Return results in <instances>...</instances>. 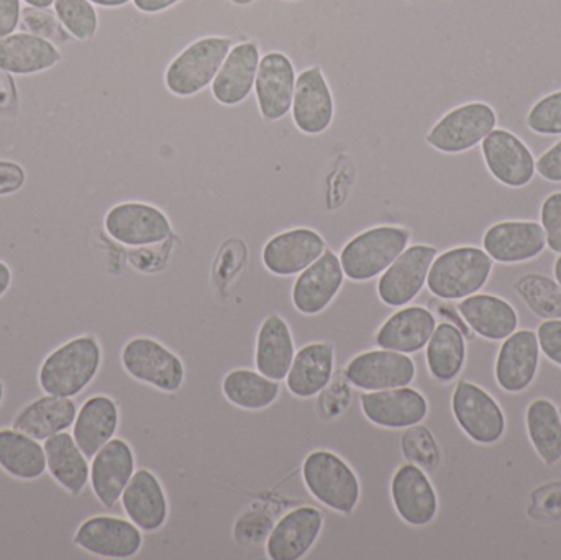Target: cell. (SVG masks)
<instances>
[{"label": "cell", "instance_id": "obj_1", "mask_svg": "<svg viewBox=\"0 0 561 560\" xmlns=\"http://www.w3.org/2000/svg\"><path fill=\"white\" fill-rule=\"evenodd\" d=\"M101 362V345L94 338L72 339L45 358L38 374L39 387L46 395L78 397L94 380Z\"/></svg>", "mask_w": 561, "mask_h": 560}, {"label": "cell", "instance_id": "obj_2", "mask_svg": "<svg viewBox=\"0 0 561 560\" xmlns=\"http://www.w3.org/2000/svg\"><path fill=\"white\" fill-rule=\"evenodd\" d=\"M494 260L478 247H457L435 256L427 288L444 301H461L484 288Z\"/></svg>", "mask_w": 561, "mask_h": 560}, {"label": "cell", "instance_id": "obj_3", "mask_svg": "<svg viewBox=\"0 0 561 560\" xmlns=\"http://www.w3.org/2000/svg\"><path fill=\"white\" fill-rule=\"evenodd\" d=\"M411 242L404 227L378 226L353 237L340 253L343 273L352 282H369L381 276Z\"/></svg>", "mask_w": 561, "mask_h": 560}, {"label": "cell", "instance_id": "obj_4", "mask_svg": "<svg viewBox=\"0 0 561 560\" xmlns=\"http://www.w3.org/2000/svg\"><path fill=\"white\" fill-rule=\"evenodd\" d=\"M302 479L310 495L333 512L350 515L358 506V477L342 457L330 450H313L306 457Z\"/></svg>", "mask_w": 561, "mask_h": 560}, {"label": "cell", "instance_id": "obj_5", "mask_svg": "<svg viewBox=\"0 0 561 560\" xmlns=\"http://www.w3.org/2000/svg\"><path fill=\"white\" fill-rule=\"evenodd\" d=\"M232 49L227 36H204L191 43L168 66L164 84L178 98H193L213 84Z\"/></svg>", "mask_w": 561, "mask_h": 560}, {"label": "cell", "instance_id": "obj_6", "mask_svg": "<svg viewBox=\"0 0 561 560\" xmlns=\"http://www.w3.org/2000/svg\"><path fill=\"white\" fill-rule=\"evenodd\" d=\"M496 124V111L490 104L468 102L451 108L432 127L427 144L442 153H465L483 144Z\"/></svg>", "mask_w": 561, "mask_h": 560}, {"label": "cell", "instance_id": "obj_7", "mask_svg": "<svg viewBox=\"0 0 561 560\" xmlns=\"http://www.w3.org/2000/svg\"><path fill=\"white\" fill-rule=\"evenodd\" d=\"M125 372L141 384L164 393H176L183 387L186 370L181 358L154 339L137 338L122 351Z\"/></svg>", "mask_w": 561, "mask_h": 560}, {"label": "cell", "instance_id": "obj_8", "mask_svg": "<svg viewBox=\"0 0 561 560\" xmlns=\"http://www.w3.org/2000/svg\"><path fill=\"white\" fill-rule=\"evenodd\" d=\"M451 411L463 433L481 446L496 444L506 431V416L488 391L471 381H460L451 397Z\"/></svg>", "mask_w": 561, "mask_h": 560}, {"label": "cell", "instance_id": "obj_9", "mask_svg": "<svg viewBox=\"0 0 561 560\" xmlns=\"http://www.w3.org/2000/svg\"><path fill=\"white\" fill-rule=\"evenodd\" d=\"M437 255V249L432 245L408 247L379 278L376 288L379 299L391 308H404L414 301L427 285L428 272Z\"/></svg>", "mask_w": 561, "mask_h": 560}, {"label": "cell", "instance_id": "obj_10", "mask_svg": "<svg viewBox=\"0 0 561 560\" xmlns=\"http://www.w3.org/2000/svg\"><path fill=\"white\" fill-rule=\"evenodd\" d=\"M415 374L417 368L409 355L385 348L363 352L345 368L346 381L362 391L409 387L414 381Z\"/></svg>", "mask_w": 561, "mask_h": 560}, {"label": "cell", "instance_id": "obj_11", "mask_svg": "<svg viewBox=\"0 0 561 560\" xmlns=\"http://www.w3.org/2000/svg\"><path fill=\"white\" fill-rule=\"evenodd\" d=\"M105 232L127 247H148L171 236V222L158 207L145 203H122L108 210Z\"/></svg>", "mask_w": 561, "mask_h": 560}, {"label": "cell", "instance_id": "obj_12", "mask_svg": "<svg viewBox=\"0 0 561 560\" xmlns=\"http://www.w3.org/2000/svg\"><path fill=\"white\" fill-rule=\"evenodd\" d=\"M484 163L494 180L507 187H526L537 173V161L530 148L513 132L494 128L483 144Z\"/></svg>", "mask_w": 561, "mask_h": 560}, {"label": "cell", "instance_id": "obj_13", "mask_svg": "<svg viewBox=\"0 0 561 560\" xmlns=\"http://www.w3.org/2000/svg\"><path fill=\"white\" fill-rule=\"evenodd\" d=\"M75 545L89 555L105 559H130L144 546L141 529L127 519L94 516L79 526Z\"/></svg>", "mask_w": 561, "mask_h": 560}, {"label": "cell", "instance_id": "obj_14", "mask_svg": "<svg viewBox=\"0 0 561 560\" xmlns=\"http://www.w3.org/2000/svg\"><path fill=\"white\" fill-rule=\"evenodd\" d=\"M359 403L366 420L385 430L417 426L428 414V403L424 395L411 387L365 391L359 397Z\"/></svg>", "mask_w": 561, "mask_h": 560}, {"label": "cell", "instance_id": "obj_15", "mask_svg": "<svg viewBox=\"0 0 561 560\" xmlns=\"http://www.w3.org/2000/svg\"><path fill=\"white\" fill-rule=\"evenodd\" d=\"M391 499L399 518L405 525L422 528L431 525L438 513V499L424 469L405 464L391 480Z\"/></svg>", "mask_w": 561, "mask_h": 560}, {"label": "cell", "instance_id": "obj_16", "mask_svg": "<svg viewBox=\"0 0 561 560\" xmlns=\"http://www.w3.org/2000/svg\"><path fill=\"white\" fill-rule=\"evenodd\" d=\"M345 282L342 263L325 250L312 265L297 276L293 286V305L300 315L317 316L329 308Z\"/></svg>", "mask_w": 561, "mask_h": 560}, {"label": "cell", "instance_id": "obj_17", "mask_svg": "<svg viewBox=\"0 0 561 560\" xmlns=\"http://www.w3.org/2000/svg\"><path fill=\"white\" fill-rule=\"evenodd\" d=\"M293 122L302 134L320 135L332 125L335 102L322 69H306L296 79L294 89Z\"/></svg>", "mask_w": 561, "mask_h": 560}, {"label": "cell", "instance_id": "obj_18", "mask_svg": "<svg viewBox=\"0 0 561 560\" xmlns=\"http://www.w3.org/2000/svg\"><path fill=\"white\" fill-rule=\"evenodd\" d=\"M483 245L494 262L504 265L529 262L546 250V230L542 224L533 220H506L486 230Z\"/></svg>", "mask_w": 561, "mask_h": 560}, {"label": "cell", "instance_id": "obj_19", "mask_svg": "<svg viewBox=\"0 0 561 560\" xmlns=\"http://www.w3.org/2000/svg\"><path fill=\"white\" fill-rule=\"evenodd\" d=\"M296 71L284 53L272 52L260 59L255 79L260 114L268 122L280 121L293 107Z\"/></svg>", "mask_w": 561, "mask_h": 560}, {"label": "cell", "instance_id": "obj_20", "mask_svg": "<svg viewBox=\"0 0 561 560\" xmlns=\"http://www.w3.org/2000/svg\"><path fill=\"white\" fill-rule=\"evenodd\" d=\"M323 515L312 506L286 513L266 539V556L272 560H299L309 555L322 533Z\"/></svg>", "mask_w": 561, "mask_h": 560}, {"label": "cell", "instance_id": "obj_21", "mask_svg": "<svg viewBox=\"0 0 561 560\" xmlns=\"http://www.w3.org/2000/svg\"><path fill=\"white\" fill-rule=\"evenodd\" d=\"M540 364L537 332L523 329L504 339L496 361L497 385L507 393H523L536 380Z\"/></svg>", "mask_w": 561, "mask_h": 560}, {"label": "cell", "instance_id": "obj_22", "mask_svg": "<svg viewBox=\"0 0 561 560\" xmlns=\"http://www.w3.org/2000/svg\"><path fill=\"white\" fill-rule=\"evenodd\" d=\"M325 250V240L319 232L299 227L273 237L262 256L266 270L273 275L294 276L312 265Z\"/></svg>", "mask_w": 561, "mask_h": 560}, {"label": "cell", "instance_id": "obj_23", "mask_svg": "<svg viewBox=\"0 0 561 560\" xmlns=\"http://www.w3.org/2000/svg\"><path fill=\"white\" fill-rule=\"evenodd\" d=\"M135 473V456L124 439H112L92 457L91 487L95 499L111 510Z\"/></svg>", "mask_w": 561, "mask_h": 560}, {"label": "cell", "instance_id": "obj_24", "mask_svg": "<svg viewBox=\"0 0 561 560\" xmlns=\"http://www.w3.org/2000/svg\"><path fill=\"white\" fill-rule=\"evenodd\" d=\"M260 59L262 56L256 43L243 42L232 46L222 68L210 84L214 99L227 107H233L247 101L255 88Z\"/></svg>", "mask_w": 561, "mask_h": 560}, {"label": "cell", "instance_id": "obj_25", "mask_svg": "<svg viewBox=\"0 0 561 560\" xmlns=\"http://www.w3.org/2000/svg\"><path fill=\"white\" fill-rule=\"evenodd\" d=\"M437 328V319L422 306H405L376 332V344L385 351L412 355L427 347Z\"/></svg>", "mask_w": 561, "mask_h": 560}, {"label": "cell", "instance_id": "obj_26", "mask_svg": "<svg viewBox=\"0 0 561 560\" xmlns=\"http://www.w3.org/2000/svg\"><path fill=\"white\" fill-rule=\"evenodd\" d=\"M121 502L125 515L141 532H158L167 523L170 513L167 495L160 480L150 470L141 469L134 473Z\"/></svg>", "mask_w": 561, "mask_h": 560}, {"label": "cell", "instance_id": "obj_27", "mask_svg": "<svg viewBox=\"0 0 561 560\" xmlns=\"http://www.w3.org/2000/svg\"><path fill=\"white\" fill-rule=\"evenodd\" d=\"M61 53L55 43L28 32L0 38V69L15 76L38 75L55 68Z\"/></svg>", "mask_w": 561, "mask_h": 560}, {"label": "cell", "instance_id": "obj_28", "mask_svg": "<svg viewBox=\"0 0 561 560\" xmlns=\"http://www.w3.org/2000/svg\"><path fill=\"white\" fill-rule=\"evenodd\" d=\"M458 312L468 329L488 339V341H504L517 331L519 316L506 299L493 295H471L461 299Z\"/></svg>", "mask_w": 561, "mask_h": 560}, {"label": "cell", "instance_id": "obj_29", "mask_svg": "<svg viewBox=\"0 0 561 560\" xmlns=\"http://www.w3.org/2000/svg\"><path fill=\"white\" fill-rule=\"evenodd\" d=\"M335 351L329 342H312L294 355L286 377L287 390L297 398L322 393L333 377Z\"/></svg>", "mask_w": 561, "mask_h": 560}, {"label": "cell", "instance_id": "obj_30", "mask_svg": "<svg viewBox=\"0 0 561 560\" xmlns=\"http://www.w3.org/2000/svg\"><path fill=\"white\" fill-rule=\"evenodd\" d=\"M118 408L104 395L89 398L72 424V437L88 459H92L118 430Z\"/></svg>", "mask_w": 561, "mask_h": 560}, {"label": "cell", "instance_id": "obj_31", "mask_svg": "<svg viewBox=\"0 0 561 560\" xmlns=\"http://www.w3.org/2000/svg\"><path fill=\"white\" fill-rule=\"evenodd\" d=\"M76 416L78 408L71 398L48 395L23 408L13 420V430L33 439L46 441L69 430L75 424Z\"/></svg>", "mask_w": 561, "mask_h": 560}, {"label": "cell", "instance_id": "obj_32", "mask_svg": "<svg viewBox=\"0 0 561 560\" xmlns=\"http://www.w3.org/2000/svg\"><path fill=\"white\" fill-rule=\"evenodd\" d=\"M296 347L289 324L278 315L263 321L256 338V370L275 381L286 380Z\"/></svg>", "mask_w": 561, "mask_h": 560}, {"label": "cell", "instance_id": "obj_33", "mask_svg": "<svg viewBox=\"0 0 561 560\" xmlns=\"http://www.w3.org/2000/svg\"><path fill=\"white\" fill-rule=\"evenodd\" d=\"M46 466L53 479L71 495H81L91 479L88 457L82 454L71 434H55L45 441Z\"/></svg>", "mask_w": 561, "mask_h": 560}, {"label": "cell", "instance_id": "obj_34", "mask_svg": "<svg viewBox=\"0 0 561 560\" xmlns=\"http://www.w3.org/2000/svg\"><path fill=\"white\" fill-rule=\"evenodd\" d=\"M428 372L440 384L457 380L467 361V341L463 331L451 322L435 328L425 351Z\"/></svg>", "mask_w": 561, "mask_h": 560}, {"label": "cell", "instance_id": "obj_35", "mask_svg": "<svg viewBox=\"0 0 561 560\" xmlns=\"http://www.w3.org/2000/svg\"><path fill=\"white\" fill-rule=\"evenodd\" d=\"M0 467L20 480H36L48 469L45 447L16 430L0 431Z\"/></svg>", "mask_w": 561, "mask_h": 560}, {"label": "cell", "instance_id": "obj_36", "mask_svg": "<svg viewBox=\"0 0 561 560\" xmlns=\"http://www.w3.org/2000/svg\"><path fill=\"white\" fill-rule=\"evenodd\" d=\"M222 391L233 407L260 411L278 401L280 387L279 381L272 380L260 372L237 368L224 378Z\"/></svg>", "mask_w": 561, "mask_h": 560}, {"label": "cell", "instance_id": "obj_37", "mask_svg": "<svg viewBox=\"0 0 561 560\" xmlns=\"http://www.w3.org/2000/svg\"><path fill=\"white\" fill-rule=\"evenodd\" d=\"M527 434L534 449L547 466L561 460V416L559 408L546 398L533 401L526 413Z\"/></svg>", "mask_w": 561, "mask_h": 560}, {"label": "cell", "instance_id": "obj_38", "mask_svg": "<svg viewBox=\"0 0 561 560\" xmlns=\"http://www.w3.org/2000/svg\"><path fill=\"white\" fill-rule=\"evenodd\" d=\"M517 295L542 319H561V288L557 279L529 273L516 283Z\"/></svg>", "mask_w": 561, "mask_h": 560}, {"label": "cell", "instance_id": "obj_39", "mask_svg": "<svg viewBox=\"0 0 561 560\" xmlns=\"http://www.w3.org/2000/svg\"><path fill=\"white\" fill-rule=\"evenodd\" d=\"M53 12L68 35L78 42H89L98 33V10L89 0H55Z\"/></svg>", "mask_w": 561, "mask_h": 560}, {"label": "cell", "instance_id": "obj_40", "mask_svg": "<svg viewBox=\"0 0 561 560\" xmlns=\"http://www.w3.org/2000/svg\"><path fill=\"white\" fill-rule=\"evenodd\" d=\"M402 453L411 464L421 469L432 470L440 462L437 443L431 431L424 426L408 427V433L402 437Z\"/></svg>", "mask_w": 561, "mask_h": 560}, {"label": "cell", "instance_id": "obj_41", "mask_svg": "<svg viewBox=\"0 0 561 560\" xmlns=\"http://www.w3.org/2000/svg\"><path fill=\"white\" fill-rule=\"evenodd\" d=\"M527 127L537 135H561V91L537 101L527 114Z\"/></svg>", "mask_w": 561, "mask_h": 560}, {"label": "cell", "instance_id": "obj_42", "mask_svg": "<svg viewBox=\"0 0 561 560\" xmlns=\"http://www.w3.org/2000/svg\"><path fill=\"white\" fill-rule=\"evenodd\" d=\"M20 26L23 32L33 33V35L42 36L53 43L69 42L71 36L68 35L55 12H48V9H35V7H26L22 12Z\"/></svg>", "mask_w": 561, "mask_h": 560}, {"label": "cell", "instance_id": "obj_43", "mask_svg": "<svg viewBox=\"0 0 561 560\" xmlns=\"http://www.w3.org/2000/svg\"><path fill=\"white\" fill-rule=\"evenodd\" d=\"M273 526H275V519L268 512L252 510L237 519L233 536L240 545H260L268 539Z\"/></svg>", "mask_w": 561, "mask_h": 560}, {"label": "cell", "instance_id": "obj_44", "mask_svg": "<svg viewBox=\"0 0 561 560\" xmlns=\"http://www.w3.org/2000/svg\"><path fill=\"white\" fill-rule=\"evenodd\" d=\"M540 220L546 230L547 245L556 253H561V193L550 194L540 209Z\"/></svg>", "mask_w": 561, "mask_h": 560}, {"label": "cell", "instance_id": "obj_45", "mask_svg": "<svg viewBox=\"0 0 561 560\" xmlns=\"http://www.w3.org/2000/svg\"><path fill=\"white\" fill-rule=\"evenodd\" d=\"M540 352L561 367V319H547L537 331Z\"/></svg>", "mask_w": 561, "mask_h": 560}, {"label": "cell", "instance_id": "obj_46", "mask_svg": "<svg viewBox=\"0 0 561 560\" xmlns=\"http://www.w3.org/2000/svg\"><path fill=\"white\" fill-rule=\"evenodd\" d=\"M25 170L15 161L0 160V196H9L22 190Z\"/></svg>", "mask_w": 561, "mask_h": 560}, {"label": "cell", "instance_id": "obj_47", "mask_svg": "<svg viewBox=\"0 0 561 560\" xmlns=\"http://www.w3.org/2000/svg\"><path fill=\"white\" fill-rule=\"evenodd\" d=\"M537 173L550 183H561V140L537 160Z\"/></svg>", "mask_w": 561, "mask_h": 560}, {"label": "cell", "instance_id": "obj_48", "mask_svg": "<svg viewBox=\"0 0 561 560\" xmlns=\"http://www.w3.org/2000/svg\"><path fill=\"white\" fill-rule=\"evenodd\" d=\"M22 12V0H0V38L15 33Z\"/></svg>", "mask_w": 561, "mask_h": 560}, {"label": "cell", "instance_id": "obj_49", "mask_svg": "<svg viewBox=\"0 0 561 560\" xmlns=\"http://www.w3.org/2000/svg\"><path fill=\"white\" fill-rule=\"evenodd\" d=\"M135 9L144 13H160L180 3L181 0H131Z\"/></svg>", "mask_w": 561, "mask_h": 560}, {"label": "cell", "instance_id": "obj_50", "mask_svg": "<svg viewBox=\"0 0 561 560\" xmlns=\"http://www.w3.org/2000/svg\"><path fill=\"white\" fill-rule=\"evenodd\" d=\"M10 285H12V272L5 263L0 262V298L9 292Z\"/></svg>", "mask_w": 561, "mask_h": 560}, {"label": "cell", "instance_id": "obj_51", "mask_svg": "<svg viewBox=\"0 0 561 560\" xmlns=\"http://www.w3.org/2000/svg\"><path fill=\"white\" fill-rule=\"evenodd\" d=\"M13 81H10L9 72L0 69V105H5L10 101L9 88Z\"/></svg>", "mask_w": 561, "mask_h": 560}, {"label": "cell", "instance_id": "obj_52", "mask_svg": "<svg viewBox=\"0 0 561 560\" xmlns=\"http://www.w3.org/2000/svg\"><path fill=\"white\" fill-rule=\"evenodd\" d=\"M98 7H104V9H118V7L127 5L131 0H89Z\"/></svg>", "mask_w": 561, "mask_h": 560}, {"label": "cell", "instance_id": "obj_53", "mask_svg": "<svg viewBox=\"0 0 561 560\" xmlns=\"http://www.w3.org/2000/svg\"><path fill=\"white\" fill-rule=\"evenodd\" d=\"M26 7H35V9H49L55 3V0H22Z\"/></svg>", "mask_w": 561, "mask_h": 560}, {"label": "cell", "instance_id": "obj_54", "mask_svg": "<svg viewBox=\"0 0 561 560\" xmlns=\"http://www.w3.org/2000/svg\"><path fill=\"white\" fill-rule=\"evenodd\" d=\"M553 273H556L557 283H559L561 288V253L559 259H557L556 268H553Z\"/></svg>", "mask_w": 561, "mask_h": 560}, {"label": "cell", "instance_id": "obj_55", "mask_svg": "<svg viewBox=\"0 0 561 560\" xmlns=\"http://www.w3.org/2000/svg\"><path fill=\"white\" fill-rule=\"evenodd\" d=\"M230 2L237 3V5H250L255 0H230Z\"/></svg>", "mask_w": 561, "mask_h": 560}, {"label": "cell", "instance_id": "obj_56", "mask_svg": "<svg viewBox=\"0 0 561 560\" xmlns=\"http://www.w3.org/2000/svg\"><path fill=\"white\" fill-rule=\"evenodd\" d=\"M3 395H5V390H3L2 381H0V404H2Z\"/></svg>", "mask_w": 561, "mask_h": 560}]
</instances>
